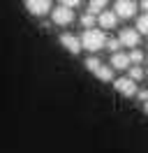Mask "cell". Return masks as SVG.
Returning a JSON list of instances; mask_svg holds the SVG:
<instances>
[{
  "instance_id": "cell-17",
  "label": "cell",
  "mask_w": 148,
  "mask_h": 153,
  "mask_svg": "<svg viewBox=\"0 0 148 153\" xmlns=\"http://www.w3.org/2000/svg\"><path fill=\"white\" fill-rule=\"evenodd\" d=\"M81 0H60V5H65V7H76Z\"/></svg>"
},
{
  "instance_id": "cell-10",
  "label": "cell",
  "mask_w": 148,
  "mask_h": 153,
  "mask_svg": "<svg viewBox=\"0 0 148 153\" xmlns=\"http://www.w3.org/2000/svg\"><path fill=\"white\" fill-rule=\"evenodd\" d=\"M130 56L127 53H120V51H113V56H111V67H116V70H127L130 67Z\"/></svg>"
},
{
  "instance_id": "cell-1",
  "label": "cell",
  "mask_w": 148,
  "mask_h": 153,
  "mask_svg": "<svg viewBox=\"0 0 148 153\" xmlns=\"http://www.w3.org/2000/svg\"><path fill=\"white\" fill-rule=\"evenodd\" d=\"M81 44L88 51H100L102 47H107V35L97 28H86L81 35Z\"/></svg>"
},
{
  "instance_id": "cell-6",
  "label": "cell",
  "mask_w": 148,
  "mask_h": 153,
  "mask_svg": "<svg viewBox=\"0 0 148 153\" xmlns=\"http://www.w3.org/2000/svg\"><path fill=\"white\" fill-rule=\"evenodd\" d=\"M113 86H116V91H118L120 95H125V97L137 95V81L134 79H116Z\"/></svg>"
},
{
  "instance_id": "cell-8",
  "label": "cell",
  "mask_w": 148,
  "mask_h": 153,
  "mask_svg": "<svg viewBox=\"0 0 148 153\" xmlns=\"http://www.w3.org/2000/svg\"><path fill=\"white\" fill-rule=\"evenodd\" d=\"M26 7L35 16H44L46 12L51 10V0H26Z\"/></svg>"
},
{
  "instance_id": "cell-7",
  "label": "cell",
  "mask_w": 148,
  "mask_h": 153,
  "mask_svg": "<svg viewBox=\"0 0 148 153\" xmlns=\"http://www.w3.org/2000/svg\"><path fill=\"white\" fill-rule=\"evenodd\" d=\"M118 39H120V44H123V47L134 49V47L139 44V30H137V28H125V30H120Z\"/></svg>"
},
{
  "instance_id": "cell-16",
  "label": "cell",
  "mask_w": 148,
  "mask_h": 153,
  "mask_svg": "<svg viewBox=\"0 0 148 153\" xmlns=\"http://www.w3.org/2000/svg\"><path fill=\"white\" fill-rule=\"evenodd\" d=\"M107 47L111 49V51H118V47H120V39L116 37V39H107Z\"/></svg>"
},
{
  "instance_id": "cell-18",
  "label": "cell",
  "mask_w": 148,
  "mask_h": 153,
  "mask_svg": "<svg viewBox=\"0 0 148 153\" xmlns=\"http://www.w3.org/2000/svg\"><path fill=\"white\" fill-rule=\"evenodd\" d=\"M137 97L141 102H148V91H137Z\"/></svg>"
},
{
  "instance_id": "cell-14",
  "label": "cell",
  "mask_w": 148,
  "mask_h": 153,
  "mask_svg": "<svg viewBox=\"0 0 148 153\" xmlns=\"http://www.w3.org/2000/svg\"><path fill=\"white\" fill-rule=\"evenodd\" d=\"M127 56H130V60H132L134 65H141V60H144V53H141V49H132Z\"/></svg>"
},
{
  "instance_id": "cell-11",
  "label": "cell",
  "mask_w": 148,
  "mask_h": 153,
  "mask_svg": "<svg viewBox=\"0 0 148 153\" xmlns=\"http://www.w3.org/2000/svg\"><path fill=\"white\" fill-rule=\"evenodd\" d=\"M104 10H107V0H90L88 2V12H92V14H100Z\"/></svg>"
},
{
  "instance_id": "cell-3",
  "label": "cell",
  "mask_w": 148,
  "mask_h": 153,
  "mask_svg": "<svg viewBox=\"0 0 148 153\" xmlns=\"http://www.w3.org/2000/svg\"><path fill=\"white\" fill-rule=\"evenodd\" d=\"M51 16H53V23H56V26H70V23L74 21V12H72V7L58 5V7L51 12Z\"/></svg>"
},
{
  "instance_id": "cell-9",
  "label": "cell",
  "mask_w": 148,
  "mask_h": 153,
  "mask_svg": "<svg viewBox=\"0 0 148 153\" xmlns=\"http://www.w3.org/2000/svg\"><path fill=\"white\" fill-rule=\"evenodd\" d=\"M97 23H100V28H104V30L116 28V23H118V14H116V12L104 10V12H100V16H97Z\"/></svg>"
},
{
  "instance_id": "cell-15",
  "label": "cell",
  "mask_w": 148,
  "mask_h": 153,
  "mask_svg": "<svg viewBox=\"0 0 148 153\" xmlns=\"http://www.w3.org/2000/svg\"><path fill=\"white\" fill-rule=\"evenodd\" d=\"M130 79H134V81H141V79H144V70H141V65L130 67Z\"/></svg>"
},
{
  "instance_id": "cell-12",
  "label": "cell",
  "mask_w": 148,
  "mask_h": 153,
  "mask_svg": "<svg viewBox=\"0 0 148 153\" xmlns=\"http://www.w3.org/2000/svg\"><path fill=\"white\" fill-rule=\"evenodd\" d=\"M95 21H97V16H95L92 12H86V14L81 16V26H83V28H92Z\"/></svg>"
},
{
  "instance_id": "cell-2",
  "label": "cell",
  "mask_w": 148,
  "mask_h": 153,
  "mask_svg": "<svg viewBox=\"0 0 148 153\" xmlns=\"http://www.w3.org/2000/svg\"><path fill=\"white\" fill-rule=\"evenodd\" d=\"M86 67H88V70H90L100 81H111V79H113V70H111L109 65H104L102 60H97L95 56L86 60Z\"/></svg>"
},
{
  "instance_id": "cell-20",
  "label": "cell",
  "mask_w": 148,
  "mask_h": 153,
  "mask_svg": "<svg viewBox=\"0 0 148 153\" xmlns=\"http://www.w3.org/2000/svg\"><path fill=\"white\" fill-rule=\"evenodd\" d=\"M144 111H146V114H148V102H144Z\"/></svg>"
},
{
  "instance_id": "cell-4",
  "label": "cell",
  "mask_w": 148,
  "mask_h": 153,
  "mask_svg": "<svg viewBox=\"0 0 148 153\" xmlns=\"http://www.w3.org/2000/svg\"><path fill=\"white\" fill-rule=\"evenodd\" d=\"M60 44H63L70 53H74V56H76V53L83 49L81 37H79V35H72V33H63V35H60Z\"/></svg>"
},
{
  "instance_id": "cell-13",
  "label": "cell",
  "mask_w": 148,
  "mask_h": 153,
  "mask_svg": "<svg viewBox=\"0 0 148 153\" xmlns=\"http://www.w3.org/2000/svg\"><path fill=\"white\" fill-rule=\"evenodd\" d=\"M137 30L141 33V35H148V12L144 14V16H139V26Z\"/></svg>"
},
{
  "instance_id": "cell-5",
  "label": "cell",
  "mask_w": 148,
  "mask_h": 153,
  "mask_svg": "<svg viewBox=\"0 0 148 153\" xmlns=\"http://www.w3.org/2000/svg\"><path fill=\"white\" fill-rule=\"evenodd\" d=\"M113 12L118 14L120 19H132V16L137 14V2H134V0H118L116 7H113Z\"/></svg>"
},
{
  "instance_id": "cell-19",
  "label": "cell",
  "mask_w": 148,
  "mask_h": 153,
  "mask_svg": "<svg viewBox=\"0 0 148 153\" xmlns=\"http://www.w3.org/2000/svg\"><path fill=\"white\" fill-rule=\"evenodd\" d=\"M141 7H144V10L148 12V0H144V2H141Z\"/></svg>"
}]
</instances>
